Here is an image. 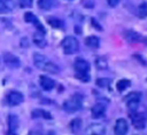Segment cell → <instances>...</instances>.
<instances>
[{"label":"cell","mask_w":147,"mask_h":135,"mask_svg":"<svg viewBox=\"0 0 147 135\" xmlns=\"http://www.w3.org/2000/svg\"><path fill=\"white\" fill-rule=\"evenodd\" d=\"M6 135H18V133H17V132H9V130H8Z\"/></svg>","instance_id":"30"},{"label":"cell","mask_w":147,"mask_h":135,"mask_svg":"<svg viewBox=\"0 0 147 135\" xmlns=\"http://www.w3.org/2000/svg\"><path fill=\"white\" fill-rule=\"evenodd\" d=\"M16 4L13 0H0V13H8L14 8Z\"/></svg>","instance_id":"14"},{"label":"cell","mask_w":147,"mask_h":135,"mask_svg":"<svg viewBox=\"0 0 147 135\" xmlns=\"http://www.w3.org/2000/svg\"><path fill=\"white\" fill-rule=\"evenodd\" d=\"M19 127V119L16 115H9L8 116V130L9 132H17Z\"/></svg>","instance_id":"17"},{"label":"cell","mask_w":147,"mask_h":135,"mask_svg":"<svg viewBox=\"0 0 147 135\" xmlns=\"http://www.w3.org/2000/svg\"><path fill=\"white\" fill-rule=\"evenodd\" d=\"M24 101V95L20 92L12 91L7 95V103L9 106H18Z\"/></svg>","instance_id":"9"},{"label":"cell","mask_w":147,"mask_h":135,"mask_svg":"<svg viewBox=\"0 0 147 135\" xmlns=\"http://www.w3.org/2000/svg\"><path fill=\"white\" fill-rule=\"evenodd\" d=\"M105 134H106V128L101 124H92L85 130V135H105Z\"/></svg>","instance_id":"7"},{"label":"cell","mask_w":147,"mask_h":135,"mask_svg":"<svg viewBox=\"0 0 147 135\" xmlns=\"http://www.w3.org/2000/svg\"><path fill=\"white\" fill-rule=\"evenodd\" d=\"M122 35H124V38L126 41L131 42V44H134V42H138L140 39H141V36L139 33H137L136 31H132V30H127L125 31L124 33H122Z\"/></svg>","instance_id":"11"},{"label":"cell","mask_w":147,"mask_h":135,"mask_svg":"<svg viewBox=\"0 0 147 135\" xmlns=\"http://www.w3.org/2000/svg\"><path fill=\"white\" fill-rule=\"evenodd\" d=\"M3 59H4V62L7 67L9 68H18L20 67V60L19 58H17L16 55H13L12 53H5L3 55Z\"/></svg>","instance_id":"8"},{"label":"cell","mask_w":147,"mask_h":135,"mask_svg":"<svg viewBox=\"0 0 147 135\" xmlns=\"http://www.w3.org/2000/svg\"><path fill=\"white\" fill-rule=\"evenodd\" d=\"M85 44H86L87 47L90 48H93V50H95V48H98L100 46V40L98 36H88V38H86V40H85Z\"/></svg>","instance_id":"16"},{"label":"cell","mask_w":147,"mask_h":135,"mask_svg":"<svg viewBox=\"0 0 147 135\" xmlns=\"http://www.w3.org/2000/svg\"><path fill=\"white\" fill-rule=\"evenodd\" d=\"M129 118L132 121V125L136 127L137 129H144L146 126V118L144 114L136 112V110H132L129 113Z\"/></svg>","instance_id":"5"},{"label":"cell","mask_w":147,"mask_h":135,"mask_svg":"<svg viewBox=\"0 0 147 135\" xmlns=\"http://www.w3.org/2000/svg\"><path fill=\"white\" fill-rule=\"evenodd\" d=\"M40 86L45 91H52L54 88V86H55V82L50 78H47L45 75H41L40 77Z\"/></svg>","instance_id":"13"},{"label":"cell","mask_w":147,"mask_h":135,"mask_svg":"<svg viewBox=\"0 0 147 135\" xmlns=\"http://www.w3.org/2000/svg\"><path fill=\"white\" fill-rule=\"evenodd\" d=\"M140 99H141V94L139 92H132L125 97V102L131 110H136L140 103Z\"/></svg>","instance_id":"6"},{"label":"cell","mask_w":147,"mask_h":135,"mask_svg":"<svg viewBox=\"0 0 147 135\" xmlns=\"http://www.w3.org/2000/svg\"><path fill=\"white\" fill-rule=\"evenodd\" d=\"M28 135H42V134L40 132H38V130H32V132H30Z\"/></svg>","instance_id":"29"},{"label":"cell","mask_w":147,"mask_h":135,"mask_svg":"<svg viewBox=\"0 0 147 135\" xmlns=\"http://www.w3.org/2000/svg\"><path fill=\"white\" fill-rule=\"evenodd\" d=\"M91 113H92V116L94 119H99V118H102L106 113V108L102 103H96L92 107V110H91Z\"/></svg>","instance_id":"12"},{"label":"cell","mask_w":147,"mask_h":135,"mask_svg":"<svg viewBox=\"0 0 147 135\" xmlns=\"http://www.w3.org/2000/svg\"><path fill=\"white\" fill-rule=\"evenodd\" d=\"M63 108L65 112L67 113H77L82 108V96L76 94L73 95L72 97L67 99L64 105H63Z\"/></svg>","instance_id":"3"},{"label":"cell","mask_w":147,"mask_h":135,"mask_svg":"<svg viewBox=\"0 0 147 135\" xmlns=\"http://www.w3.org/2000/svg\"><path fill=\"white\" fill-rule=\"evenodd\" d=\"M19 5L21 7H31L33 5V0H19Z\"/></svg>","instance_id":"27"},{"label":"cell","mask_w":147,"mask_h":135,"mask_svg":"<svg viewBox=\"0 0 147 135\" xmlns=\"http://www.w3.org/2000/svg\"><path fill=\"white\" fill-rule=\"evenodd\" d=\"M45 33H41V32H38L34 34V44L38 46V47H45L46 46V40H45V36H44Z\"/></svg>","instance_id":"18"},{"label":"cell","mask_w":147,"mask_h":135,"mask_svg":"<svg viewBox=\"0 0 147 135\" xmlns=\"http://www.w3.org/2000/svg\"><path fill=\"white\" fill-rule=\"evenodd\" d=\"M32 118L34 119H39V118H42V119H46V120H51L52 119V115L46 112L44 109H35L32 112Z\"/></svg>","instance_id":"15"},{"label":"cell","mask_w":147,"mask_h":135,"mask_svg":"<svg viewBox=\"0 0 147 135\" xmlns=\"http://www.w3.org/2000/svg\"><path fill=\"white\" fill-rule=\"evenodd\" d=\"M33 61H34V65L39 69L45 71L47 73H51V74H58V73L60 72L59 67L53 62V61H51L47 56H45L42 54L35 53L33 55Z\"/></svg>","instance_id":"1"},{"label":"cell","mask_w":147,"mask_h":135,"mask_svg":"<svg viewBox=\"0 0 147 135\" xmlns=\"http://www.w3.org/2000/svg\"><path fill=\"white\" fill-rule=\"evenodd\" d=\"M109 83H111V80L109 79H98L96 80V86H99V87H101V88L108 87Z\"/></svg>","instance_id":"24"},{"label":"cell","mask_w":147,"mask_h":135,"mask_svg":"<svg viewBox=\"0 0 147 135\" xmlns=\"http://www.w3.org/2000/svg\"><path fill=\"white\" fill-rule=\"evenodd\" d=\"M71 127H72V130L73 132H79V129L81 128V121L79 120V119H77V120H74V121H73L72 122V124H71Z\"/></svg>","instance_id":"26"},{"label":"cell","mask_w":147,"mask_h":135,"mask_svg":"<svg viewBox=\"0 0 147 135\" xmlns=\"http://www.w3.org/2000/svg\"><path fill=\"white\" fill-rule=\"evenodd\" d=\"M128 132V124L125 119H118L114 126L115 135H126Z\"/></svg>","instance_id":"10"},{"label":"cell","mask_w":147,"mask_h":135,"mask_svg":"<svg viewBox=\"0 0 147 135\" xmlns=\"http://www.w3.org/2000/svg\"><path fill=\"white\" fill-rule=\"evenodd\" d=\"M55 0H38V6L40 9H51L54 6Z\"/></svg>","instance_id":"19"},{"label":"cell","mask_w":147,"mask_h":135,"mask_svg":"<svg viewBox=\"0 0 147 135\" xmlns=\"http://www.w3.org/2000/svg\"><path fill=\"white\" fill-rule=\"evenodd\" d=\"M138 15L140 18H146L147 17V3H142L138 7Z\"/></svg>","instance_id":"22"},{"label":"cell","mask_w":147,"mask_h":135,"mask_svg":"<svg viewBox=\"0 0 147 135\" xmlns=\"http://www.w3.org/2000/svg\"><path fill=\"white\" fill-rule=\"evenodd\" d=\"M76 78L81 80L82 82L90 81V64L82 58H77L74 61Z\"/></svg>","instance_id":"2"},{"label":"cell","mask_w":147,"mask_h":135,"mask_svg":"<svg viewBox=\"0 0 147 135\" xmlns=\"http://www.w3.org/2000/svg\"><path fill=\"white\" fill-rule=\"evenodd\" d=\"M120 3V0H107V4L111 7H115L118 6V4Z\"/></svg>","instance_id":"28"},{"label":"cell","mask_w":147,"mask_h":135,"mask_svg":"<svg viewBox=\"0 0 147 135\" xmlns=\"http://www.w3.org/2000/svg\"><path fill=\"white\" fill-rule=\"evenodd\" d=\"M47 22L50 24L52 27H54V28H61V27H63V25H64L63 21L59 20L58 18H54V17H50L47 19Z\"/></svg>","instance_id":"21"},{"label":"cell","mask_w":147,"mask_h":135,"mask_svg":"<svg viewBox=\"0 0 147 135\" xmlns=\"http://www.w3.org/2000/svg\"><path fill=\"white\" fill-rule=\"evenodd\" d=\"M24 18H25V21L26 22H35L36 20H38V18H36L33 13H31V12H27V13H25V17H24Z\"/></svg>","instance_id":"25"},{"label":"cell","mask_w":147,"mask_h":135,"mask_svg":"<svg viewBox=\"0 0 147 135\" xmlns=\"http://www.w3.org/2000/svg\"><path fill=\"white\" fill-rule=\"evenodd\" d=\"M129 86H131V81H129V80L122 79V80L118 81V83H117V89H118L119 92H124L125 89H127V88L129 87Z\"/></svg>","instance_id":"20"},{"label":"cell","mask_w":147,"mask_h":135,"mask_svg":"<svg viewBox=\"0 0 147 135\" xmlns=\"http://www.w3.org/2000/svg\"><path fill=\"white\" fill-rule=\"evenodd\" d=\"M61 47L65 54H74L79 50V41L74 38V36H66V38L61 42Z\"/></svg>","instance_id":"4"},{"label":"cell","mask_w":147,"mask_h":135,"mask_svg":"<svg viewBox=\"0 0 147 135\" xmlns=\"http://www.w3.org/2000/svg\"><path fill=\"white\" fill-rule=\"evenodd\" d=\"M95 65L99 69H105V68H107V61L105 58H98L95 60Z\"/></svg>","instance_id":"23"}]
</instances>
